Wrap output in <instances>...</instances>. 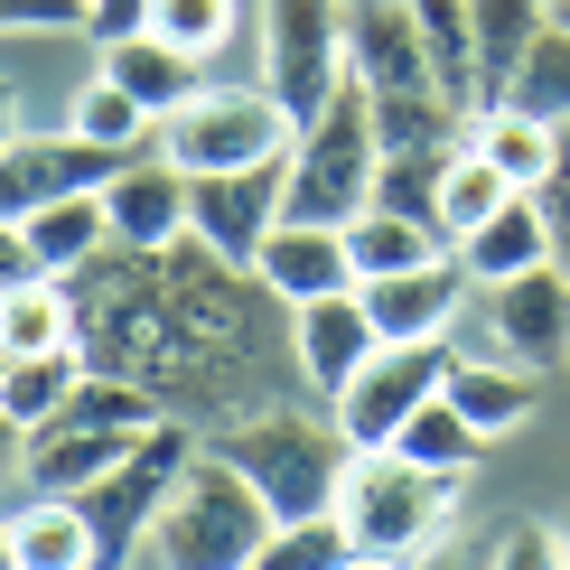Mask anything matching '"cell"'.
<instances>
[{
    "label": "cell",
    "mask_w": 570,
    "mask_h": 570,
    "mask_svg": "<svg viewBox=\"0 0 570 570\" xmlns=\"http://www.w3.org/2000/svg\"><path fill=\"white\" fill-rule=\"evenodd\" d=\"M281 216H291V150H281V159H253V169H206V178H187V234L216 244L225 263H253Z\"/></svg>",
    "instance_id": "7c38bea8"
},
{
    "label": "cell",
    "mask_w": 570,
    "mask_h": 570,
    "mask_svg": "<svg viewBox=\"0 0 570 570\" xmlns=\"http://www.w3.org/2000/svg\"><path fill=\"white\" fill-rule=\"evenodd\" d=\"M291 140H299V112L281 104L272 85H197V94H187V104L169 112V122H159V150H169L187 178L281 159Z\"/></svg>",
    "instance_id": "52a82bcc"
},
{
    "label": "cell",
    "mask_w": 570,
    "mask_h": 570,
    "mask_svg": "<svg viewBox=\"0 0 570 570\" xmlns=\"http://www.w3.org/2000/svg\"><path fill=\"white\" fill-rule=\"evenodd\" d=\"M159 0H94V38H140Z\"/></svg>",
    "instance_id": "f35d334b"
},
{
    "label": "cell",
    "mask_w": 570,
    "mask_h": 570,
    "mask_svg": "<svg viewBox=\"0 0 570 570\" xmlns=\"http://www.w3.org/2000/svg\"><path fill=\"white\" fill-rule=\"evenodd\" d=\"M449 355H495V365H524V374H561L570 365V272L533 263L505 281H478L449 327Z\"/></svg>",
    "instance_id": "8992f818"
},
{
    "label": "cell",
    "mask_w": 570,
    "mask_h": 570,
    "mask_svg": "<svg viewBox=\"0 0 570 570\" xmlns=\"http://www.w3.org/2000/svg\"><path fill=\"white\" fill-rule=\"evenodd\" d=\"M0 552H10L19 570H85V561H104V552H94V514H85V495H57V487H29V495L10 505Z\"/></svg>",
    "instance_id": "ac0fdd59"
},
{
    "label": "cell",
    "mask_w": 570,
    "mask_h": 570,
    "mask_svg": "<svg viewBox=\"0 0 570 570\" xmlns=\"http://www.w3.org/2000/svg\"><path fill=\"white\" fill-rule=\"evenodd\" d=\"M561 533H570V524H561Z\"/></svg>",
    "instance_id": "60d3db41"
},
{
    "label": "cell",
    "mask_w": 570,
    "mask_h": 570,
    "mask_svg": "<svg viewBox=\"0 0 570 570\" xmlns=\"http://www.w3.org/2000/svg\"><path fill=\"white\" fill-rule=\"evenodd\" d=\"M346 76L365 94H440L412 0H346Z\"/></svg>",
    "instance_id": "4fadbf2b"
},
{
    "label": "cell",
    "mask_w": 570,
    "mask_h": 570,
    "mask_svg": "<svg viewBox=\"0 0 570 570\" xmlns=\"http://www.w3.org/2000/svg\"><path fill=\"white\" fill-rule=\"evenodd\" d=\"M131 159L140 150H112V140H94L76 122H19L10 150H0V206L29 216V206H47V197H85V187H112Z\"/></svg>",
    "instance_id": "8fae6325"
},
{
    "label": "cell",
    "mask_w": 570,
    "mask_h": 570,
    "mask_svg": "<svg viewBox=\"0 0 570 570\" xmlns=\"http://www.w3.org/2000/svg\"><path fill=\"white\" fill-rule=\"evenodd\" d=\"M468 291H478V272H468V253L449 244V253H431V263H412V272L365 281V308H374L384 337H449L459 308H468Z\"/></svg>",
    "instance_id": "9a60e30c"
},
{
    "label": "cell",
    "mask_w": 570,
    "mask_h": 570,
    "mask_svg": "<svg viewBox=\"0 0 570 570\" xmlns=\"http://www.w3.org/2000/svg\"><path fill=\"white\" fill-rule=\"evenodd\" d=\"M346 253H355L365 281H384V272H412V263H431V253H449V234L421 225V216H393V206H365V216L346 225Z\"/></svg>",
    "instance_id": "4316f807"
},
{
    "label": "cell",
    "mask_w": 570,
    "mask_h": 570,
    "mask_svg": "<svg viewBox=\"0 0 570 570\" xmlns=\"http://www.w3.org/2000/svg\"><path fill=\"white\" fill-rule=\"evenodd\" d=\"M104 76L122 85V94H140V104L169 122L187 94L206 85V57H187V47H169L159 29H140V38H104Z\"/></svg>",
    "instance_id": "ffe728a7"
},
{
    "label": "cell",
    "mask_w": 570,
    "mask_h": 570,
    "mask_svg": "<svg viewBox=\"0 0 570 570\" xmlns=\"http://www.w3.org/2000/svg\"><path fill=\"white\" fill-rule=\"evenodd\" d=\"M542 216H552V263L570 272V122H561V140H552V169H542Z\"/></svg>",
    "instance_id": "74e56055"
},
{
    "label": "cell",
    "mask_w": 570,
    "mask_h": 570,
    "mask_svg": "<svg viewBox=\"0 0 570 570\" xmlns=\"http://www.w3.org/2000/svg\"><path fill=\"white\" fill-rule=\"evenodd\" d=\"M206 440L263 487V505L281 514V524H299V514H337L346 468H355V440H346L337 402H318V393H308V402H272V412H253V421H225V431H206Z\"/></svg>",
    "instance_id": "7a4b0ae2"
},
{
    "label": "cell",
    "mask_w": 570,
    "mask_h": 570,
    "mask_svg": "<svg viewBox=\"0 0 570 570\" xmlns=\"http://www.w3.org/2000/svg\"><path fill=\"white\" fill-rule=\"evenodd\" d=\"M505 197H514V178L495 169L478 140H468V150H459V169H449V197H440V234H449V244H468V234H478Z\"/></svg>",
    "instance_id": "d6a6232c"
},
{
    "label": "cell",
    "mask_w": 570,
    "mask_h": 570,
    "mask_svg": "<svg viewBox=\"0 0 570 570\" xmlns=\"http://www.w3.org/2000/svg\"><path fill=\"white\" fill-rule=\"evenodd\" d=\"M0 19H10V38H76L94 29V0H0Z\"/></svg>",
    "instance_id": "8d00e7d4"
},
{
    "label": "cell",
    "mask_w": 570,
    "mask_h": 570,
    "mask_svg": "<svg viewBox=\"0 0 570 570\" xmlns=\"http://www.w3.org/2000/svg\"><path fill=\"white\" fill-rule=\"evenodd\" d=\"M468 272L478 281H505V272H533V263H552V216H542V197L533 187H514L505 206H495V216L468 234Z\"/></svg>",
    "instance_id": "603a6c76"
},
{
    "label": "cell",
    "mask_w": 570,
    "mask_h": 570,
    "mask_svg": "<svg viewBox=\"0 0 570 570\" xmlns=\"http://www.w3.org/2000/svg\"><path fill=\"white\" fill-rule=\"evenodd\" d=\"M234 19H244V0H159L150 29L169 47H187V57H216V47L234 38Z\"/></svg>",
    "instance_id": "e575fe53"
},
{
    "label": "cell",
    "mask_w": 570,
    "mask_h": 570,
    "mask_svg": "<svg viewBox=\"0 0 570 570\" xmlns=\"http://www.w3.org/2000/svg\"><path fill=\"white\" fill-rule=\"evenodd\" d=\"M412 19H421L431 66H440V94L478 112V10L468 0H412Z\"/></svg>",
    "instance_id": "83f0119b"
},
{
    "label": "cell",
    "mask_w": 570,
    "mask_h": 570,
    "mask_svg": "<svg viewBox=\"0 0 570 570\" xmlns=\"http://www.w3.org/2000/svg\"><path fill=\"white\" fill-rule=\"evenodd\" d=\"M468 140H478V150L495 159V169H505L514 187H542V169H552V122H542V112H514V104H487L478 122H468Z\"/></svg>",
    "instance_id": "f1b7e54d"
},
{
    "label": "cell",
    "mask_w": 570,
    "mask_h": 570,
    "mask_svg": "<svg viewBox=\"0 0 570 570\" xmlns=\"http://www.w3.org/2000/svg\"><path fill=\"white\" fill-rule=\"evenodd\" d=\"M459 487L468 478L421 468V459H402V449H355L346 495H337V514L355 533V561H421L449 533V514H459Z\"/></svg>",
    "instance_id": "277c9868"
},
{
    "label": "cell",
    "mask_w": 570,
    "mask_h": 570,
    "mask_svg": "<svg viewBox=\"0 0 570 570\" xmlns=\"http://www.w3.org/2000/svg\"><path fill=\"white\" fill-rule=\"evenodd\" d=\"M159 431V421H150ZM19 440V478L29 487H57V495H85L104 468H122L131 459V440L140 431H122V421H85V412H47L38 431H10Z\"/></svg>",
    "instance_id": "5bb4252c"
},
{
    "label": "cell",
    "mask_w": 570,
    "mask_h": 570,
    "mask_svg": "<svg viewBox=\"0 0 570 570\" xmlns=\"http://www.w3.org/2000/svg\"><path fill=\"white\" fill-rule=\"evenodd\" d=\"M85 384V346H57V355H10V374H0V412H10V431H38L47 412H66Z\"/></svg>",
    "instance_id": "484cf974"
},
{
    "label": "cell",
    "mask_w": 570,
    "mask_h": 570,
    "mask_svg": "<svg viewBox=\"0 0 570 570\" xmlns=\"http://www.w3.org/2000/svg\"><path fill=\"white\" fill-rule=\"evenodd\" d=\"M440 384H449V337H384L365 355V374L337 393L346 440L355 449H393L402 421H412L421 402H440Z\"/></svg>",
    "instance_id": "30bf717a"
},
{
    "label": "cell",
    "mask_w": 570,
    "mask_h": 570,
    "mask_svg": "<svg viewBox=\"0 0 570 570\" xmlns=\"http://www.w3.org/2000/svg\"><path fill=\"white\" fill-rule=\"evenodd\" d=\"M66 122L94 131V140H112V150H159V112L140 104V94H122V85L104 76V66H94V85L76 94V104H66Z\"/></svg>",
    "instance_id": "4dcf8cb0"
},
{
    "label": "cell",
    "mask_w": 570,
    "mask_h": 570,
    "mask_svg": "<svg viewBox=\"0 0 570 570\" xmlns=\"http://www.w3.org/2000/svg\"><path fill=\"white\" fill-rule=\"evenodd\" d=\"M76 281V346L94 374H131L187 431H225L272 402H308L291 299L216 244H104ZM327 402V393H318Z\"/></svg>",
    "instance_id": "6da1fadb"
},
{
    "label": "cell",
    "mask_w": 570,
    "mask_h": 570,
    "mask_svg": "<svg viewBox=\"0 0 570 570\" xmlns=\"http://www.w3.org/2000/svg\"><path fill=\"white\" fill-rule=\"evenodd\" d=\"M206 449V431H187V421H159V431L131 440L122 468H104V478L85 487V514H94V552L104 561H150V524L169 514V495L187 478V459Z\"/></svg>",
    "instance_id": "ba28073f"
},
{
    "label": "cell",
    "mask_w": 570,
    "mask_h": 570,
    "mask_svg": "<svg viewBox=\"0 0 570 570\" xmlns=\"http://www.w3.org/2000/svg\"><path fill=\"white\" fill-rule=\"evenodd\" d=\"M337 561H355L346 514H299V524H281L272 552H263V570H337Z\"/></svg>",
    "instance_id": "836d02e7"
},
{
    "label": "cell",
    "mask_w": 570,
    "mask_h": 570,
    "mask_svg": "<svg viewBox=\"0 0 570 570\" xmlns=\"http://www.w3.org/2000/svg\"><path fill=\"white\" fill-rule=\"evenodd\" d=\"M374 178H384V131H374V94L337 85V104L308 112L291 140V216L308 225H355L374 206Z\"/></svg>",
    "instance_id": "5b68a950"
},
{
    "label": "cell",
    "mask_w": 570,
    "mask_h": 570,
    "mask_svg": "<svg viewBox=\"0 0 570 570\" xmlns=\"http://www.w3.org/2000/svg\"><path fill=\"white\" fill-rule=\"evenodd\" d=\"M272 533H281V514L263 505V487L206 440L197 459H187L169 514L150 524V561H169V570H263Z\"/></svg>",
    "instance_id": "3957f363"
},
{
    "label": "cell",
    "mask_w": 570,
    "mask_h": 570,
    "mask_svg": "<svg viewBox=\"0 0 570 570\" xmlns=\"http://www.w3.org/2000/svg\"><path fill=\"white\" fill-rule=\"evenodd\" d=\"M468 10H478V112H487V104H505L524 47L552 29V0H468Z\"/></svg>",
    "instance_id": "cb8c5ba5"
},
{
    "label": "cell",
    "mask_w": 570,
    "mask_h": 570,
    "mask_svg": "<svg viewBox=\"0 0 570 570\" xmlns=\"http://www.w3.org/2000/svg\"><path fill=\"white\" fill-rule=\"evenodd\" d=\"M552 10H561V29H570V0H552Z\"/></svg>",
    "instance_id": "ab89813d"
},
{
    "label": "cell",
    "mask_w": 570,
    "mask_h": 570,
    "mask_svg": "<svg viewBox=\"0 0 570 570\" xmlns=\"http://www.w3.org/2000/svg\"><path fill=\"white\" fill-rule=\"evenodd\" d=\"M253 272H263L291 308L365 281V272H355V253H346V225H308V216H281V225L263 234V253H253Z\"/></svg>",
    "instance_id": "e0dca14e"
},
{
    "label": "cell",
    "mask_w": 570,
    "mask_h": 570,
    "mask_svg": "<svg viewBox=\"0 0 570 570\" xmlns=\"http://www.w3.org/2000/svg\"><path fill=\"white\" fill-rule=\"evenodd\" d=\"M478 561H542V570H570V533L561 524H495L478 542Z\"/></svg>",
    "instance_id": "d590c367"
},
{
    "label": "cell",
    "mask_w": 570,
    "mask_h": 570,
    "mask_svg": "<svg viewBox=\"0 0 570 570\" xmlns=\"http://www.w3.org/2000/svg\"><path fill=\"white\" fill-rule=\"evenodd\" d=\"M505 104H514V112H542L552 131L570 122V29H561V10H552V29L524 47V66H514Z\"/></svg>",
    "instance_id": "1f68e13d"
},
{
    "label": "cell",
    "mask_w": 570,
    "mask_h": 570,
    "mask_svg": "<svg viewBox=\"0 0 570 570\" xmlns=\"http://www.w3.org/2000/svg\"><path fill=\"white\" fill-rule=\"evenodd\" d=\"M0 346H10V355H57V346H76V281H66V272L10 281V299H0Z\"/></svg>",
    "instance_id": "d4e9b609"
},
{
    "label": "cell",
    "mask_w": 570,
    "mask_h": 570,
    "mask_svg": "<svg viewBox=\"0 0 570 570\" xmlns=\"http://www.w3.org/2000/svg\"><path fill=\"white\" fill-rule=\"evenodd\" d=\"M263 85L299 112H327L346 85V0H263Z\"/></svg>",
    "instance_id": "9c48e42d"
},
{
    "label": "cell",
    "mask_w": 570,
    "mask_h": 570,
    "mask_svg": "<svg viewBox=\"0 0 570 570\" xmlns=\"http://www.w3.org/2000/svg\"><path fill=\"white\" fill-rule=\"evenodd\" d=\"M104 216H112V244H178L187 234V169L169 150H140L104 187Z\"/></svg>",
    "instance_id": "d6986e66"
},
{
    "label": "cell",
    "mask_w": 570,
    "mask_h": 570,
    "mask_svg": "<svg viewBox=\"0 0 570 570\" xmlns=\"http://www.w3.org/2000/svg\"><path fill=\"white\" fill-rule=\"evenodd\" d=\"M402 459H421V468H449V478H478V459H487V431H478V421H468L459 412V402H421V412L412 421H402Z\"/></svg>",
    "instance_id": "f546056e"
},
{
    "label": "cell",
    "mask_w": 570,
    "mask_h": 570,
    "mask_svg": "<svg viewBox=\"0 0 570 570\" xmlns=\"http://www.w3.org/2000/svg\"><path fill=\"white\" fill-rule=\"evenodd\" d=\"M10 225H19V244H29L47 272H85L94 253L112 244L104 187H85V197H47V206H29V216H10Z\"/></svg>",
    "instance_id": "7402d4cb"
},
{
    "label": "cell",
    "mask_w": 570,
    "mask_h": 570,
    "mask_svg": "<svg viewBox=\"0 0 570 570\" xmlns=\"http://www.w3.org/2000/svg\"><path fill=\"white\" fill-rule=\"evenodd\" d=\"M449 402H459L468 421H478L487 440H505V431H524V412L542 402V374L524 365H495V355H449Z\"/></svg>",
    "instance_id": "44dd1931"
},
{
    "label": "cell",
    "mask_w": 570,
    "mask_h": 570,
    "mask_svg": "<svg viewBox=\"0 0 570 570\" xmlns=\"http://www.w3.org/2000/svg\"><path fill=\"white\" fill-rule=\"evenodd\" d=\"M291 337H299V365H308V384H318L327 402H337L355 374H365V355L384 346V327H374V308H365V281L355 291H327V299H299L291 308Z\"/></svg>",
    "instance_id": "2e32d148"
}]
</instances>
